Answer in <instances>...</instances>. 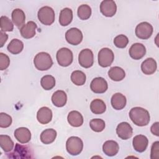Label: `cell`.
<instances>
[{"mask_svg":"<svg viewBox=\"0 0 159 159\" xmlns=\"http://www.w3.org/2000/svg\"><path fill=\"white\" fill-rule=\"evenodd\" d=\"M67 120L70 125L75 127H80L83 124V116L77 111L70 112L67 116Z\"/></svg>","mask_w":159,"mask_h":159,"instance_id":"23","label":"cell"},{"mask_svg":"<svg viewBox=\"0 0 159 159\" xmlns=\"http://www.w3.org/2000/svg\"><path fill=\"white\" fill-rule=\"evenodd\" d=\"M9 158H33V151L29 145L16 143L14 151L7 153Z\"/></svg>","mask_w":159,"mask_h":159,"instance_id":"3","label":"cell"},{"mask_svg":"<svg viewBox=\"0 0 159 159\" xmlns=\"http://www.w3.org/2000/svg\"><path fill=\"white\" fill-rule=\"evenodd\" d=\"M153 31L152 25L147 22H140L135 27L136 36L143 40L148 39L152 36Z\"/></svg>","mask_w":159,"mask_h":159,"instance_id":"8","label":"cell"},{"mask_svg":"<svg viewBox=\"0 0 159 159\" xmlns=\"http://www.w3.org/2000/svg\"><path fill=\"white\" fill-rule=\"evenodd\" d=\"M14 137L20 143H26L31 139V132L30 130L26 127H19L14 131Z\"/></svg>","mask_w":159,"mask_h":159,"instance_id":"17","label":"cell"},{"mask_svg":"<svg viewBox=\"0 0 159 159\" xmlns=\"http://www.w3.org/2000/svg\"><path fill=\"white\" fill-rule=\"evenodd\" d=\"M130 57L134 60H140L146 53V48L142 43H135L132 45L129 50Z\"/></svg>","mask_w":159,"mask_h":159,"instance_id":"14","label":"cell"},{"mask_svg":"<svg viewBox=\"0 0 159 159\" xmlns=\"http://www.w3.org/2000/svg\"><path fill=\"white\" fill-rule=\"evenodd\" d=\"M119 150V144L114 140H107L102 145L103 152L109 157L115 156L117 154Z\"/></svg>","mask_w":159,"mask_h":159,"instance_id":"21","label":"cell"},{"mask_svg":"<svg viewBox=\"0 0 159 159\" xmlns=\"http://www.w3.org/2000/svg\"><path fill=\"white\" fill-rule=\"evenodd\" d=\"M12 20L14 24L19 27L24 25L25 21V15L24 11L20 9H15L13 10L12 14Z\"/></svg>","mask_w":159,"mask_h":159,"instance_id":"25","label":"cell"},{"mask_svg":"<svg viewBox=\"0 0 159 159\" xmlns=\"http://www.w3.org/2000/svg\"><path fill=\"white\" fill-rule=\"evenodd\" d=\"M90 109L94 114H101L106 111V106L102 100L96 99L91 101Z\"/></svg>","mask_w":159,"mask_h":159,"instance_id":"28","label":"cell"},{"mask_svg":"<svg viewBox=\"0 0 159 159\" xmlns=\"http://www.w3.org/2000/svg\"><path fill=\"white\" fill-rule=\"evenodd\" d=\"M86 80V75L80 70H75L71 75V80L73 84L76 86H82L84 84Z\"/></svg>","mask_w":159,"mask_h":159,"instance_id":"30","label":"cell"},{"mask_svg":"<svg viewBox=\"0 0 159 159\" xmlns=\"http://www.w3.org/2000/svg\"><path fill=\"white\" fill-rule=\"evenodd\" d=\"M12 122V119L11 116L4 112L0 113V127L1 128L9 127L11 125Z\"/></svg>","mask_w":159,"mask_h":159,"instance_id":"37","label":"cell"},{"mask_svg":"<svg viewBox=\"0 0 159 159\" xmlns=\"http://www.w3.org/2000/svg\"><path fill=\"white\" fill-rule=\"evenodd\" d=\"M157 68V64L156 61L152 58H147L141 65L142 71L147 75L153 74Z\"/></svg>","mask_w":159,"mask_h":159,"instance_id":"19","label":"cell"},{"mask_svg":"<svg viewBox=\"0 0 159 159\" xmlns=\"http://www.w3.org/2000/svg\"><path fill=\"white\" fill-rule=\"evenodd\" d=\"M73 20V11L68 7L61 10L59 16V23L62 26L69 25Z\"/></svg>","mask_w":159,"mask_h":159,"instance_id":"24","label":"cell"},{"mask_svg":"<svg viewBox=\"0 0 159 159\" xmlns=\"http://www.w3.org/2000/svg\"><path fill=\"white\" fill-rule=\"evenodd\" d=\"M83 142L82 140L76 136L69 137L66 142V149L71 155H78L83 150Z\"/></svg>","mask_w":159,"mask_h":159,"instance_id":"4","label":"cell"},{"mask_svg":"<svg viewBox=\"0 0 159 159\" xmlns=\"http://www.w3.org/2000/svg\"><path fill=\"white\" fill-rule=\"evenodd\" d=\"M52 119V110L48 107H42L39 109L37 113V119L42 124L49 123Z\"/></svg>","mask_w":159,"mask_h":159,"instance_id":"18","label":"cell"},{"mask_svg":"<svg viewBox=\"0 0 159 159\" xmlns=\"http://www.w3.org/2000/svg\"><path fill=\"white\" fill-rule=\"evenodd\" d=\"M52 101L54 106L58 107L64 106L67 101V95L65 91L58 90L52 96Z\"/></svg>","mask_w":159,"mask_h":159,"instance_id":"22","label":"cell"},{"mask_svg":"<svg viewBox=\"0 0 159 159\" xmlns=\"http://www.w3.org/2000/svg\"><path fill=\"white\" fill-rule=\"evenodd\" d=\"M0 145L3 151H4L5 152H9L13 149L14 143L9 135H1Z\"/></svg>","mask_w":159,"mask_h":159,"instance_id":"31","label":"cell"},{"mask_svg":"<svg viewBox=\"0 0 159 159\" xmlns=\"http://www.w3.org/2000/svg\"><path fill=\"white\" fill-rule=\"evenodd\" d=\"M150 158L152 159H158L159 158V142L156 141L153 143L151 148Z\"/></svg>","mask_w":159,"mask_h":159,"instance_id":"39","label":"cell"},{"mask_svg":"<svg viewBox=\"0 0 159 159\" xmlns=\"http://www.w3.org/2000/svg\"><path fill=\"white\" fill-rule=\"evenodd\" d=\"M90 88L94 93L101 94L107 91L108 84L104 78L102 77H97L92 80L90 84Z\"/></svg>","mask_w":159,"mask_h":159,"instance_id":"12","label":"cell"},{"mask_svg":"<svg viewBox=\"0 0 159 159\" xmlns=\"http://www.w3.org/2000/svg\"><path fill=\"white\" fill-rule=\"evenodd\" d=\"M129 43V39L127 36L123 34L116 36L114 39V43L115 46L119 48H124L127 47Z\"/></svg>","mask_w":159,"mask_h":159,"instance_id":"36","label":"cell"},{"mask_svg":"<svg viewBox=\"0 0 159 159\" xmlns=\"http://www.w3.org/2000/svg\"><path fill=\"white\" fill-rule=\"evenodd\" d=\"M114 55L113 52L109 48H103L98 53V63L104 68L109 66L113 62Z\"/></svg>","mask_w":159,"mask_h":159,"instance_id":"7","label":"cell"},{"mask_svg":"<svg viewBox=\"0 0 159 159\" xmlns=\"http://www.w3.org/2000/svg\"><path fill=\"white\" fill-rule=\"evenodd\" d=\"M89 126L93 131L96 132H100L104 129L106 124L105 122L102 119H93L90 120Z\"/></svg>","mask_w":159,"mask_h":159,"instance_id":"35","label":"cell"},{"mask_svg":"<svg viewBox=\"0 0 159 159\" xmlns=\"http://www.w3.org/2000/svg\"><path fill=\"white\" fill-rule=\"evenodd\" d=\"M34 64L38 70L45 71L52 67L53 65V60L51 56L48 53L42 52L35 56Z\"/></svg>","mask_w":159,"mask_h":159,"instance_id":"2","label":"cell"},{"mask_svg":"<svg viewBox=\"0 0 159 159\" xmlns=\"http://www.w3.org/2000/svg\"><path fill=\"white\" fill-rule=\"evenodd\" d=\"M0 27L2 32H11L14 29V25L9 17L2 16L0 18Z\"/></svg>","mask_w":159,"mask_h":159,"instance_id":"34","label":"cell"},{"mask_svg":"<svg viewBox=\"0 0 159 159\" xmlns=\"http://www.w3.org/2000/svg\"><path fill=\"white\" fill-rule=\"evenodd\" d=\"M8 38L7 34L5 32L1 31L0 32V47H2L4 43L6 42Z\"/></svg>","mask_w":159,"mask_h":159,"instance_id":"40","label":"cell"},{"mask_svg":"<svg viewBox=\"0 0 159 159\" xmlns=\"http://www.w3.org/2000/svg\"><path fill=\"white\" fill-rule=\"evenodd\" d=\"M100 11L106 17L114 16L117 11V6L112 0L102 1L100 4Z\"/></svg>","mask_w":159,"mask_h":159,"instance_id":"11","label":"cell"},{"mask_svg":"<svg viewBox=\"0 0 159 159\" xmlns=\"http://www.w3.org/2000/svg\"><path fill=\"white\" fill-rule=\"evenodd\" d=\"M83 34L78 28L73 27L68 30L65 33V39L67 42L73 45L80 44L83 40Z\"/></svg>","mask_w":159,"mask_h":159,"instance_id":"10","label":"cell"},{"mask_svg":"<svg viewBox=\"0 0 159 159\" xmlns=\"http://www.w3.org/2000/svg\"><path fill=\"white\" fill-rule=\"evenodd\" d=\"M37 17L42 24L45 25H50L55 21V12L50 7L43 6L39 10Z\"/></svg>","mask_w":159,"mask_h":159,"instance_id":"5","label":"cell"},{"mask_svg":"<svg viewBox=\"0 0 159 159\" xmlns=\"http://www.w3.org/2000/svg\"><path fill=\"white\" fill-rule=\"evenodd\" d=\"M56 58L59 65L66 67L72 63L73 60V55L71 50L68 48L63 47L57 51Z\"/></svg>","mask_w":159,"mask_h":159,"instance_id":"6","label":"cell"},{"mask_svg":"<svg viewBox=\"0 0 159 159\" xmlns=\"http://www.w3.org/2000/svg\"><path fill=\"white\" fill-rule=\"evenodd\" d=\"M77 14L80 19L87 20L91 17V8L87 4H82L78 7Z\"/></svg>","mask_w":159,"mask_h":159,"instance_id":"33","label":"cell"},{"mask_svg":"<svg viewBox=\"0 0 159 159\" xmlns=\"http://www.w3.org/2000/svg\"><path fill=\"white\" fill-rule=\"evenodd\" d=\"M111 103L112 107L114 109L121 110L125 107L127 103V99L124 95L120 93H117L112 95L111 99Z\"/></svg>","mask_w":159,"mask_h":159,"instance_id":"20","label":"cell"},{"mask_svg":"<svg viewBox=\"0 0 159 159\" xmlns=\"http://www.w3.org/2000/svg\"><path fill=\"white\" fill-rule=\"evenodd\" d=\"M108 76L114 81H120L125 78V73L122 68L119 66H113L108 71Z\"/></svg>","mask_w":159,"mask_h":159,"instance_id":"27","label":"cell"},{"mask_svg":"<svg viewBox=\"0 0 159 159\" xmlns=\"http://www.w3.org/2000/svg\"><path fill=\"white\" fill-rule=\"evenodd\" d=\"M148 144V140L147 137L143 135H137L133 139V147L137 152H143L147 149Z\"/></svg>","mask_w":159,"mask_h":159,"instance_id":"15","label":"cell"},{"mask_svg":"<svg viewBox=\"0 0 159 159\" xmlns=\"http://www.w3.org/2000/svg\"><path fill=\"white\" fill-rule=\"evenodd\" d=\"M57 131L53 129L44 130L40 134V141L44 144H50L53 142L57 137Z\"/></svg>","mask_w":159,"mask_h":159,"instance_id":"26","label":"cell"},{"mask_svg":"<svg viewBox=\"0 0 159 159\" xmlns=\"http://www.w3.org/2000/svg\"><path fill=\"white\" fill-rule=\"evenodd\" d=\"M37 27V25L34 21H29L20 29V32L22 37L26 39L34 37L35 35Z\"/></svg>","mask_w":159,"mask_h":159,"instance_id":"16","label":"cell"},{"mask_svg":"<svg viewBox=\"0 0 159 159\" xmlns=\"http://www.w3.org/2000/svg\"><path fill=\"white\" fill-rule=\"evenodd\" d=\"M40 84L45 90H50L55 86V79L52 75H45L41 78Z\"/></svg>","mask_w":159,"mask_h":159,"instance_id":"32","label":"cell"},{"mask_svg":"<svg viewBox=\"0 0 159 159\" xmlns=\"http://www.w3.org/2000/svg\"><path fill=\"white\" fill-rule=\"evenodd\" d=\"M10 65L9 57L2 52L0 53V70H4L8 68Z\"/></svg>","mask_w":159,"mask_h":159,"instance_id":"38","label":"cell"},{"mask_svg":"<svg viewBox=\"0 0 159 159\" xmlns=\"http://www.w3.org/2000/svg\"><path fill=\"white\" fill-rule=\"evenodd\" d=\"M158 125H159V123L158 122H155L154 124H152V125L151 126V128H150V130H151V132L156 135V136H159V132H158Z\"/></svg>","mask_w":159,"mask_h":159,"instance_id":"41","label":"cell"},{"mask_svg":"<svg viewBox=\"0 0 159 159\" xmlns=\"http://www.w3.org/2000/svg\"><path fill=\"white\" fill-rule=\"evenodd\" d=\"M24 48V43L23 42L17 39H12L9 43L7 45V50L14 55H17L20 53Z\"/></svg>","mask_w":159,"mask_h":159,"instance_id":"29","label":"cell"},{"mask_svg":"<svg viewBox=\"0 0 159 159\" xmlns=\"http://www.w3.org/2000/svg\"><path fill=\"white\" fill-rule=\"evenodd\" d=\"M78 62L83 68L91 67L94 63V55L91 50L89 48L82 50L78 55Z\"/></svg>","mask_w":159,"mask_h":159,"instance_id":"9","label":"cell"},{"mask_svg":"<svg viewBox=\"0 0 159 159\" xmlns=\"http://www.w3.org/2000/svg\"><path fill=\"white\" fill-rule=\"evenodd\" d=\"M129 117L134 124L140 127L148 125L150 120L148 111L141 107L132 108L129 112Z\"/></svg>","mask_w":159,"mask_h":159,"instance_id":"1","label":"cell"},{"mask_svg":"<svg viewBox=\"0 0 159 159\" xmlns=\"http://www.w3.org/2000/svg\"><path fill=\"white\" fill-rule=\"evenodd\" d=\"M116 134L118 137L122 140L130 139L133 134V129L127 122H120L116 128Z\"/></svg>","mask_w":159,"mask_h":159,"instance_id":"13","label":"cell"}]
</instances>
